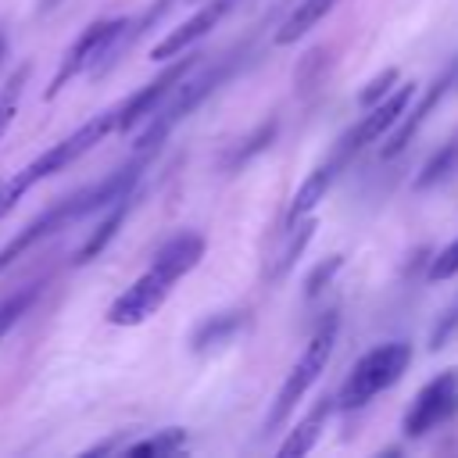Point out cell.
<instances>
[{
	"mask_svg": "<svg viewBox=\"0 0 458 458\" xmlns=\"http://www.w3.org/2000/svg\"><path fill=\"white\" fill-rule=\"evenodd\" d=\"M340 172H344V168H340L333 157H326V161H322V165H318V168H315V172L297 186V193H293V200H290V208H286V215H283V229H286V225H293L297 218L311 215Z\"/></svg>",
	"mask_w": 458,
	"mask_h": 458,
	"instance_id": "obj_14",
	"label": "cell"
},
{
	"mask_svg": "<svg viewBox=\"0 0 458 458\" xmlns=\"http://www.w3.org/2000/svg\"><path fill=\"white\" fill-rule=\"evenodd\" d=\"M344 261H347L344 254H329V258H322V261L304 276V297H318V293L329 286V279L344 268Z\"/></svg>",
	"mask_w": 458,
	"mask_h": 458,
	"instance_id": "obj_25",
	"label": "cell"
},
{
	"mask_svg": "<svg viewBox=\"0 0 458 458\" xmlns=\"http://www.w3.org/2000/svg\"><path fill=\"white\" fill-rule=\"evenodd\" d=\"M454 82H458V61H454V64H447V68H444V72H440V75L429 82V89L419 97V104H408V107H404V114L394 122L390 140H386V147H383L379 154H383V157L401 154V150H404V147H408V143L419 136V129H422V125H426V118L437 111V104H440V100L451 93V86H454Z\"/></svg>",
	"mask_w": 458,
	"mask_h": 458,
	"instance_id": "obj_10",
	"label": "cell"
},
{
	"mask_svg": "<svg viewBox=\"0 0 458 458\" xmlns=\"http://www.w3.org/2000/svg\"><path fill=\"white\" fill-rule=\"evenodd\" d=\"M114 132V107H107V111H100V114H93L89 122H82L72 136H64V140H57L54 147H47L43 154H36L21 172H14V179L7 182V186H0V211L7 215L11 208H14V200L18 197H25L36 182H43V179H50V175H57V172H64L68 165H75L82 154H89L104 136H111Z\"/></svg>",
	"mask_w": 458,
	"mask_h": 458,
	"instance_id": "obj_2",
	"label": "cell"
},
{
	"mask_svg": "<svg viewBox=\"0 0 458 458\" xmlns=\"http://www.w3.org/2000/svg\"><path fill=\"white\" fill-rule=\"evenodd\" d=\"M454 415H458V369H444L415 394V401L404 411L401 429L408 440H419V437L433 433L437 426L451 422Z\"/></svg>",
	"mask_w": 458,
	"mask_h": 458,
	"instance_id": "obj_8",
	"label": "cell"
},
{
	"mask_svg": "<svg viewBox=\"0 0 458 458\" xmlns=\"http://www.w3.org/2000/svg\"><path fill=\"white\" fill-rule=\"evenodd\" d=\"M175 4H179V0H154V4H150V7L140 14V18H129V25H125L122 39L114 43V50H111V57H107V68H104V72H111V68L118 64V57H122V54H125V50H129L136 39H143V36H147V32H150V29H154V25H157V21H161V18H165V14L175 7Z\"/></svg>",
	"mask_w": 458,
	"mask_h": 458,
	"instance_id": "obj_19",
	"label": "cell"
},
{
	"mask_svg": "<svg viewBox=\"0 0 458 458\" xmlns=\"http://www.w3.org/2000/svg\"><path fill=\"white\" fill-rule=\"evenodd\" d=\"M197 64H200V54H190V50L175 54L172 64H165L147 86H140L132 97H125V100L114 107V132H132V129H140L143 118H150V114L161 107V100L179 86V79H186Z\"/></svg>",
	"mask_w": 458,
	"mask_h": 458,
	"instance_id": "obj_7",
	"label": "cell"
},
{
	"mask_svg": "<svg viewBox=\"0 0 458 458\" xmlns=\"http://www.w3.org/2000/svg\"><path fill=\"white\" fill-rule=\"evenodd\" d=\"M125 25H129V18H97V21H89V25L75 36V43L64 50V57H61V64H57V72H54V79H50V86H47V100H54V97H57L72 79H79L82 72L104 75L107 57H111L114 43L122 39Z\"/></svg>",
	"mask_w": 458,
	"mask_h": 458,
	"instance_id": "obj_5",
	"label": "cell"
},
{
	"mask_svg": "<svg viewBox=\"0 0 458 458\" xmlns=\"http://www.w3.org/2000/svg\"><path fill=\"white\" fill-rule=\"evenodd\" d=\"M233 4L236 0H211V4H204L200 11H193L182 25H175V29H168L154 47H150V61H172L175 54H182V50H193L229 11H233Z\"/></svg>",
	"mask_w": 458,
	"mask_h": 458,
	"instance_id": "obj_11",
	"label": "cell"
},
{
	"mask_svg": "<svg viewBox=\"0 0 458 458\" xmlns=\"http://www.w3.org/2000/svg\"><path fill=\"white\" fill-rule=\"evenodd\" d=\"M240 329H243V311H215L204 322H197V329L190 333V351L193 354H208V351L229 344Z\"/></svg>",
	"mask_w": 458,
	"mask_h": 458,
	"instance_id": "obj_16",
	"label": "cell"
},
{
	"mask_svg": "<svg viewBox=\"0 0 458 458\" xmlns=\"http://www.w3.org/2000/svg\"><path fill=\"white\" fill-rule=\"evenodd\" d=\"M54 7H61V0H39V14H50Z\"/></svg>",
	"mask_w": 458,
	"mask_h": 458,
	"instance_id": "obj_29",
	"label": "cell"
},
{
	"mask_svg": "<svg viewBox=\"0 0 458 458\" xmlns=\"http://www.w3.org/2000/svg\"><path fill=\"white\" fill-rule=\"evenodd\" d=\"M451 340H458V297L437 315V322L429 329V351H444Z\"/></svg>",
	"mask_w": 458,
	"mask_h": 458,
	"instance_id": "obj_24",
	"label": "cell"
},
{
	"mask_svg": "<svg viewBox=\"0 0 458 458\" xmlns=\"http://www.w3.org/2000/svg\"><path fill=\"white\" fill-rule=\"evenodd\" d=\"M397 82H401L397 68H383L376 79H369V82H365V89L358 93V104H361V111H365V107H372V104H379V100H383V97H386V93H390Z\"/></svg>",
	"mask_w": 458,
	"mask_h": 458,
	"instance_id": "obj_26",
	"label": "cell"
},
{
	"mask_svg": "<svg viewBox=\"0 0 458 458\" xmlns=\"http://www.w3.org/2000/svg\"><path fill=\"white\" fill-rule=\"evenodd\" d=\"M329 411H333V401H329V397H318V401L304 411V419H297V426H293V429H286V437H283V444L276 447V454H279V458L308 454V451L318 444V437H322V426H326Z\"/></svg>",
	"mask_w": 458,
	"mask_h": 458,
	"instance_id": "obj_13",
	"label": "cell"
},
{
	"mask_svg": "<svg viewBox=\"0 0 458 458\" xmlns=\"http://www.w3.org/2000/svg\"><path fill=\"white\" fill-rule=\"evenodd\" d=\"M454 86H458V82H454Z\"/></svg>",
	"mask_w": 458,
	"mask_h": 458,
	"instance_id": "obj_32",
	"label": "cell"
},
{
	"mask_svg": "<svg viewBox=\"0 0 458 458\" xmlns=\"http://www.w3.org/2000/svg\"><path fill=\"white\" fill-rule=\"evenodd\" d=\"M39 286H43V283H29V286H21V290H14V293H7V297L0 301V340H4V336L21 322V315L36 304Z\"/></svg>",
	"mask_w": 458,
	"mask_h": 458,
	"instance_id": "obj_23",
	"label": "cell"
},
{
	"mask_svg": "<svg viewBox=\"0 0 458 458\" xmlns=\"http://www.w3.org/2000/svg\"><path fill=\"white\" fill-rule=\"evenodd\" d=\"M336 4H340V0H301V4L286 14V21L276 29V47H286V43H297L301 36H308Z\"/></svg>",
	"mask_w": 458,
	"mask_h": 458,
	"instance_id": "obj_17",
	"label": "cell"
},
{
	"mask_svg": "<svg viewBox=\"0 0 458 458\" xmlns=\"http://www.w3.org/2000/svg\"><path fill=\"white\" fill-rule=\"evenodd\" d=\"M426 276H429L433 283H444V279H454V276H458V240H451L444 250H437V254L429 258Z\"/></svg>",
	"mask_w": 458,
	"mask_h": 458,
	"instance_id": "obj_27",
	"label": "cell"
},
{
	"mask_svg": "<svg viewBox=\"0 0 458 458\" xmlns=\"http://www.w3.org/2000/svg\"><path fill=\"white\" fill-rule=\"evenodd\" d=\"M204 250H208V240L200 236V233H175V236H168L157 250H154V261H150V268H157V272H165L168 279H182L186 272H193L197 265H200V258H204Z\"/></svg>",
	"mask_w": 458,
	"mask_h": 458,
	"instance_id": "obj_12",
	"label": "cell"
},
{
	"mask_svg": "<svg viewBox=\"0 0 458 458\" xmlns=\"http://www.w3.org/2000/svg\"><path fill=\"white\" fill-rule=\"evenodd\" d=\"M315 229H318V222H315L311 215H304V218H297L293 225H286V229H283V243H279V250L272 254L268 272H265V279H268V283H279V279L297 265V258L308 250V243H311Z\"/></svg>",
	"mask_w": 458,
	"mask_h": 458,
	"instance_id": "obj_15",
	"label": "cell"
},
{
	"mask_svg": "<svg viewBox=\"0 0 458 458\" xmlns=\"http://www.w3.org/2000/svg\"><path fill=\"white\" fill-rule=\"evenodd\" d=\"M175 290V279H168L165 272H157V268H147L140 279H132L111 304H107V322L111 326H122V329H129V326H143L165 301H168V293Z\"/></svg>",
	"mask_w": 458,
	"mask_h": 458,
	"instance_id": "obj_9",
	"label": "cell"
},
{
	"mask_svg": "<svg viewBox=\"0 0 458 458\" xmlns=\"http://www.w3.org/2000/svg\"><path fill=\"white\" fill-rule=\"evenodd\" d=\"M4 54H7V39H4V32H0V61H4Z\"/></svg>",
	"mask_w": 458,
	"mask_h": 458,
	"instance_id": "obj_30",
	"label": "cell"
},
{
	"mask_svg": "<svg viewBox=\"0 0 458 458\" xmlns=\"http://www.w3.org/2000/svg\"><path fill=\"white\" fill-rule=\"evenodd\" d=\"M182 447H186V429L172 426V429H157V433H150V437L129 444L125 454H132V458H154V454H157V458H161V454H179Z\"/></svg>",
	"mask_w": 458,
	"mask_h": 458,
	"instance_id": "obj_22",
	"label": "cell"
},
{
	"mask_svg": "<svg viewBox=\"0 0 458 458\" xmlns=\"http://www.w3.org/2000/svg\"><path fill=\"white\" fill-rule=\"evenodd\" d=\"M240 68H243V47L233 50L229 57L211 61L204 72L179 79V86L161 100V107H157L150 118H143V129H140V136H136V150H157V147L165 143V136H168L186 114H193L215 89H222Z\"/></svg>",
	"mask_w": 458,
	"mask_h": 458,
	"instance_id": "obj_1",
	"label": "cell"
},
{
	"mask_svg": "<svg viewBox=\"0 0 458 458\" xmlns=\"http://www.w3.org/2000/svg\"><path fill=\"white\" fill-rule=\"evenodd\" d=\"M333 344H336V315L329 311V318L311 333L308 347L301 351V358L293 361V369L286 372V379L279 383L276 397H272V408L265 415V433H276L286 426V415L304 401V394L315 386V379L322 376L329 354H333Z\"/></svg>",
	"mask_w": 458,
	"mask_h": 458,
	"instance_id": "obj_4",
	"label": "cell"
},
{
	"mask_svg": "<svg viewBox=\"0 0 458 458\" xmlns=\"http://www.w3.org/2000/svg\"><path fill=\"white\" fill-rule=\"evenodd\" d=\"M276 132H279V122H276V118L261 122L254 132H247V136H243V140H240V143H236V147L225 154L222 168H225L229 175H233V172H240L243 165H250V161H254V157H258V154H261V150H265V147L276 140Z\"/></svg>",
	"mask_w": 458,
	"mask_h": 458,
	"instance_id": "obj_20",
	"label": "cell"
},
{
	"mask_svg": "<svg viewBox=\"0 0 458 458\" xmlns=\"http://www.w3.org/2000/svg\"><path fill=\"white\" fill-rule=\"evenodd\" d=\"M415 93H419V82H401V86H394L379 104L365 107V114L336 140V147H333L329 157H333L340 168H347V165L354 161V154H361L369 143L383 140V136L394 129V122L404 114V107L415 100Z\"/></svg>",
	"mask_w": 458,
	"mask_h": 458,
	"instance_id": "obj_6",
	"label": "cell"
},
{
	"mask_svg": "<svg viewBox=\"0 0 458 458\" xmlns=\"http://www.w3.org/2000/svg\"><path fill=\"white\" fill-rule=\"evenodd\" d=\"M129 208H132V193L129 197H122V200H114L111 208H107V215H104V222L86 236V243L79 247V265H86V261H93V258H100L104 250H107V243L118 236V229H122V222H125V215H129Z\"/></svg>",
	"mask_w": 458,
	"mask_h": 458,
	"instance_id": "obj_18",
	"label": "cell"
},
{
	"mask_svg": "<svg viewBox=\"0 0 458 458\" xmlns=\"http://www.w3.org/2000/svg\"><path fill=\"white\" fill-rule=\"evenodd\" d=\"M411 365V344L404 340H386V344H376L369 347L347 372V379L340 383V408L344 411H358L365 408L372 397H379L383 390H390Z\"/></svg>",
	"mask_w": 458,
	"mask_h": 458,
	"instance_id": "obj_3",
	"label": "cell"
},
{
	"mask_svg": "<svg viewBox=\"0 0 458 458\" xmlns=\"http://www.w3.org/2000/svg\"><path fill=\"white\" fill-rule=\"evenodd\" d=\"M0 218H4V211H0Z\"/></svg>",
	"mask_w": 458,
	"mask_h": 458,
	"instance_id": "obj_31",
	"label": "cell"
},
{
	"mask_svg": "<svg viewBox=\"0 0 458 458\" xmlns=\"http://www.w3.org/2000/svg\"><path fill=\"white\" fill-rule=\"evenodd\" d=\"M458 172V136H451L437 154H429V161L422 165V172L415 175V190H433L440 182H447Z\"/></svg>",
	"mask_w": 458,
	"mask_h": 458,
	"instance_id": "obj_21",
	"label": "cell"
},
{
	"mask_svg": "<svg viewBox=\"0 0 458 458\" xmlns=\"http://www.w3.org/2000/svg\"><path fill=\"white\" fill-rule=\"evenodd\" d=\"M25 79H29V68H21L14 79H7V86H4V93H0V132L7 129V122H11L14 111H18V97H21Z\"/></svg>",
	"mask_w": 458,
	"mask_h": 458,
	"instance_id": "obj_28",
	"label": "cell"
}]
</instances>
